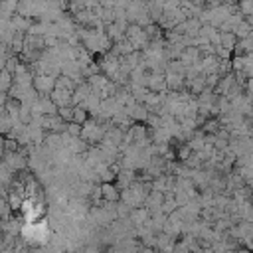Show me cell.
<instances>
[{
    "label": "cell",
    "mask_w": 253,
    "mask_h": 253,
    "mask_svg": "<svg viewBox=\"0 0 253 253\" xmlns=\"http://www.w3.org/2000/svg\"><path fill=\"white\" fill-rule=\"evenodd\" d=\"M32 87L36 89L38 95H49L55 89V77L47 73H36L32 79Z\"/></svg>",
    "instance_id": "cell-1"
},
{
    "label": "cell",
    "mask_w": 253,
    "mask_h": 253,
    "mask_svg": "<svg viewBox=\"0 0 253 253\" xmlns=\"http://www.w3.org/2000/svg\"><path fill=\"white\" fill-rule=\"evenodd\" d=\"M119 65H121V57L113 55L111 51L103 53V57L99 59V69H101V73L107 75V77H113V75L119 71Z\"/></svg>",
    "instance_id": "cell-2"
},
{
    "label": "cell",
    "mask_w": 253,
    "mask_h": 253,
    "mask_svg": "<svg viewBox=\"0 0 253 253\" xmlns=\"http://www.w3.org/2000/svg\"><path fill=\"white\" fill-rule=\"evenodd\" d=\"M164 81H166V89L170 91H182L184 89V75L182 73H174V71H164Z\"/></svg>",
    "instance_id": "cell-3"
},
{
    "label": "cell",
    "mask_w": 253,
    "mask_h": 253,
    "mask_svg": "<svg viewBox=\"0 0 253 253\" xmlns=\"http://www.w3.org/2000/svg\"><path fill=\"white\" fill-rule=\"evenodd\" d=\"M101 196H103V202H119L121 190H119V186H115L111 182H103L101 184Z\"/></svg>",
    "instance_id": "cell-4"
},
{
    "label": "cell",
    "mask_w": 253,
    "mask_h": 253,
    "mask_svg": "<svg viewBox=\"0 0 253 253\" xmlns=\"http://www.w3.org/2000/svg\"><path fill=\"white\" fill-rule=\"evenodd\" d=\"M49 99L57 105V107H65V105H73L71 103V91H67V89H53L51 93H49Z\"/></svg>",
    "instance_id": "cell-5"
},
{
    "label": "cell",
    "mask_w": 253,
    "mask_h": 253,
    "mask_svg": "<svg viewBox=\"0 0 253 253\" xmlns=\"http://www.w3.org/2000/svg\"><path fill=\"white\" fill-rule=\"evenodd\" d=\"M233 34H235V38L237 40H241V38H247V36H251L253 34V26L243 18L235 28H233Z\"/></svg>",
    "instance_id": "cell-6"
},
{
    "label": "cell",
    "mask_w": 253,
    "mask_h": 253,
    "mask_svg": "<svg viewBox=\"0 0 253 253\" xmlns=\"http://www.w3.org/2000/svg\"><path fill=\"white\" fill-rule=\"evenodd\" d=\"M235 43H237V38H235V34H233V32H221V40H219V45H221L223 49H227V51H233Z\"/></svg>",
    "instance_id": "cell-7"
},
{
    "label": "cell",
    "mask_w": 253,
    "mask_h": 253,
    "mask_svg": "<svg viewBox=\"0 0 253 253\" xmlns=\"http://www.w3.org/2000/svg\"><path fill=\"white\" fill-rule=\"evenodd\" d=\"M14 85V75L8 71V69H0V91H10V87Z\"/></svg>",
    "instance_id": "cell-8"
},
{
    "label": "cell",
    "mask_w": 253,
    "mask_h": 253,
    "mask_svg": "<svg viewBox=\"0 0 253 253\" xmlns=\"http://www.w3.org/2000/svg\"><path fill=\"white\" fill-rule=\"evenodd\" d=\"M87 119H89V113H87V109H85V107H81V105H73V123H79V125H83Z\"/></svg>",
    "instance_id": "cell-9"
},
{
    "label": "cell",
    "mask_w": 253,
    "mask_h": 253,
    "mask_svg": "<svg viewBox=\"0 0 253 253\" xmlns=\"http://www.w3.org/2000/svg\"><path fill=\"white\" fill-rule=\"evenodd\" d=\"M57 115L65 121V123H71L73 121V105H65V107H57Z\"/></svg>",
    "instance_id": "cell-10"
},
{
    "label": "cell",
    "mask_w": 253,
    "mask_h": 253,
    "mask_svg": "<svg viewBox=\"0 0 253 253\" xmlns=\"http://www.w3.org/2000/svg\"><path fill=\"white\" fill-rule=\"evenodd\" d=\"M65 132L69 134V136H79L81 134V125L79 123H67V126H65Z\"/></svg>",
    "instance_id": "cell-11"
},
{
    "label": "cell",
    "mask_w": 253,
    "mask_h": 253,
    "mask_svg": "<svg viewBox=\"0 0 253 253\" xmlns=\"http://www.w3.org/2000/svg\"><path fill=\"white\" fill-rule=\"evenodd\" d=\"M243 87H245V95H253V77H247Z\"/></svg>",
    "instance_id": "cell-12"
},
{
    "label": "cell",
    "mask_w": 253,
    "mask_h": 253,
    "mask_svg": "<svg viewBox=\"0 0 253 253\" xmlns=\"http://www.w3.org/2000/svg\"><path fill=\"white\" fill-rule=\"evenodd\" d=\"M243 219H245V221H249V223H253V206H251V208H249V211L243 215Z\"/></svg>",
    "instance_id": "cell-13"
}]
</instances>
